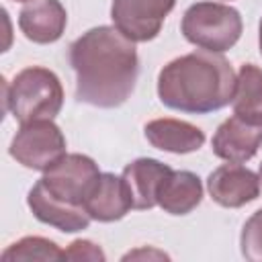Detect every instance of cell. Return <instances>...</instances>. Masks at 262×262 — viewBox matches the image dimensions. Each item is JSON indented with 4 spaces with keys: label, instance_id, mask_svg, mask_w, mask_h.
<instances>
[{
    "label": "cell",
    "instance_id": "15",
    "mask_svg": "<svg viewBox=\"0 0 262 262\" xmlns=\"http://www.w3.org/2000/svg\"><path fill=\"white\" fill-rule=\"evenodd\" d=\"M203 199V184L196 174L188 170L170 172L160 190H158V205L170 215H186L199 207Z\"/></svg>",
    "mask_w": 262,
    "mask_h": 262
},
{
    "label": "cell",
    "instance_id": "1",
    "mask_svg": "<svg viewBox=\"0 0 262 262\" xmlns=\"http://www.w3.org/2000/svg\"><path fill=\"white\" fill-rule=\"evenodd\" d=\"M76 72V98L80 102L115 108L133 92L139 72L135 41L117 27H94L70 47Z\"/></svg>",
    "mask_w": 262,
    "mask_h": 262
},
{
    "label": "cell",
    "instance_id": "20",
    "mask_svg": "<svg viewBox=\"0 0 262 262\" xmlns=\"http://www.w3.org/2000/svg\"><path fill=\"white\" fill-rule=\"evenodd\" d=\"M137 256H158V258H168L166 254H162V252H151V250H137V252H129V254H125V260H129V258H137Z\"/></svg>",
    "mask_w": 262,
    "mask_h": 262
},
{
    "label": "cell",
    "instance_id": "7",
    "mask_svg": "<svg viewBox=\"0 0 262 262\" xmlns=\"http://www.w3.org/2000/svg\"><path fill=\"white\" fill-rule=\"evenodd\" d=\"M174 2L176 0H113L111 18L131 41H151L158 37Z\"/></svg>",
    "mask_w": 262,
    "mask_h": 262
},
{
    "label": "cell",
    "instance_id": "21",
    "mask_svg": "<svg viewBox=\"0 0 262 262\" xmlns=\"http://www.w3.org/2000/svg\"><path fill=\"white\" fill-rule=\"evenodd\" d=\"M260 51H262V20H260Z\"/></svg>",
    "mask_w": 262,
    "mask_h": 262
},
{
    "label": "cell",
    "instance_id": "22",
    "mask_svg": "<svg viewBox=\"0 0 262 262\" xmlns=\"http://www.w3.org/2000/svg\"><path fill=\"white\" fill-rule=\"evenodd\" d=\"M258 178H260V184H262V164H260V172H258Z\"/></svg>",
    "mask_w": 262,
    "mask_h": 262
},
{
    "label": "cell",
    "instance_id": "5",
    "mask_svg": "<svg viewBox=\"0 0 262 262\" xmlns=\"http://www.w3.org/2000/svg\"><path fill=\"white\" fill-rule=\"evenodd\" d=\"M10 156L31 170H49L66 156V137L51 119L31 121L20 125L10 143Z\"/></svg>",
    "mask_w": 262,
    "mask_h": 262
},
{
    "label": "cell",
    "instance_id": "17",
    "mask_svg": "<svg viewBox=\"0 0 262 262\" xmlns=\"http://www.w3.org/2000/svg\"><path fill=\"white\" fill-rule=\"evenodd\" d=\"M63 250H59L51 239L45 237H23L8 246L2 254V262L10 260H61Z\"/></svg>",
    "mask_w": 262,
    "mask_h": 262
},
{
    "label": "cell",
    "instance_id": "11",
    "mask_svg": "<svg viewBox=\"0 0 262 262\" xmlns=\"http://www.w3.org/2000/svg\"><path fill=\"white\" fill-rule=\"evenodd\" d=\"M68 14L59 0H33L18 14L23 35L33 43H53L66 31Z\"/></svg>",
    "mask_w": 262,
    "mask_h": 262
},
{
    "label": "cell",
    "instance_id": "12",
    "mask_svg": "<svg viewBox=\"0 0 262 262\" xmlns=\"http://www.w3.org/2000/svg\"><path fill=\"white\" fill-rule=\"evenodd\" d=\"M170 172H172V168H168L166 164L151 160V158H139V160L127 164L121 178L127 186L133 209L156 207L158 205V190Z\"/></svg>",
    "mask_w": 262,
    "mask_h": 262
},
{
    "label": "cell",
    "instance_id": "10",
    "mask_svg": "<svg viewBox=\"0 0 262 262\" xmlns=\"http://www.w3.org/2000/svg\"><path fill=\"white\" fill-rule=\"evenodd\" d=\"M29 209L33 211V215L47 225H53L59 231L66 233H74V231H82L90 225V215L86 211V207H76V205H68L55 196H51L45 186L41 184V180L29 190L27 196Z\"/></svg>",
    "mask_w": 262,
    "mask_h": 262
},
{
    "label": "cell",
    "instance_id": "23",
    "mask_svg": "<svg viewBox=\"0 0 262 262\" xmlns=\"http://www.w3.org/2000/svg\"><path fill=\"white\" fill-rule=\"evenodd\" d=\"M16 2H27V0H16Z\"/></svg>",
    "mask_w": 262,
    "mask_h": 262
},
{
    "label": "cell",
    "instance_id": "18",
    "mask_svg": "<svg viewBox=\"0 0 262 262\" xmlns=\"http://www.w3.org/2000/svg\"><path fill=\"white\" fill-rule=\"evenodd\" d=\"M242 254L252 262H262V209L256 211L242 229Z\"/></svg>",
    "mask_w": 262,
    "mask_h": 262
},
{
    "label": "cell",
    "instance_id": "9",
    "mask_svg": "<svg viewBox=\"0 0 262 262\" xmlns=\"http://www.w3.org/2000/svg\"><path fill=\"white\" fill-rule=\"evenodd\" d=\"M262 145V125L250 123L237 115L219 125L213 135V154L227 162H248Z\"/></svg>",
    "mask_w": 262,
    "mask_h": 262
},
{
    "label": "cell",
    "instance_id": "13",
    "mask_svg": "<svg viewBox=\"0 0 262 262\" xmlns=\"http://www.w3.org/2000/svg\"><path fill=\"white\" fill-rule=\"evenodd\" d=\"M84 207L92 219L102 221V223L117 221L125 217L129 209H133L123 178L111 172H104V174L100 172L98 180L94 182L92 190L88 192L84 201Z\"/></svg>",
    "mask_w": 262,
    "mask_h": 262
},
{
    "label": "cell",
    "instance_id": "6",
    "mask_svg": "<svg viewBox=\"0 0 262 262\" xmlns=\"http://www.w3.org/2000/svg\"><path fill=\"white\" fill-rule=\"evenodd\" d=\"M98 176L100 170L92 158L82 154H66L49 170H45L41 184L51 196L68 205L84 207V201Z\"/></svg>",
    "mask_w": 262,
    "mask_h": 262
},
{
    "label": "cell",
    "instance_id": "19",
    "mask_svg": "<svg viewBox=\"0 0 262 262\" xmlns=\"http://www.w3.org/2000/svg\"><path fill=\"white\" fill-rule=\"evenodd\" d=\"M63 260H104V252L88 239H76L63 250Z\"/></svg>",
    "mask_w": 262,
    "mask_h": 262
},
{
    "label": "cell",
    "instance_id": "8",
    "mask_svg": "<svg viewBox=\"0 0 262 262\" xmlns=\"http://www.w3.org/2000/svg\"><path fill=\"white\" fill-rule=\"evenodd\" d=\"M207 188L211 199L229 209L244 207L246 203H252L260 194V178L246 166L237 162L223 164L215 168L209 174Z\"/></svg>",
    "mask_w": 262,
    "mask_h": 262
},
{
    "label": "cell",
    "instance_id": "14",
    "mask_svg": "<svg viewBox=\"0 0 262 262\" xmlns=\"http://www.w3.org/2000/svg\"><path fill=\"white\" fill-rule=\"evenodd\" d=\"M143 131L154 147L170 154H190L205 143V133L192 123L180 119H154Z\"/></svg>",
    "mask_w": 262,
    "mask_h": 262
},
{
    "label": "cell",
    "instance_id": "4",
    "mask_svg": "<svg viewBox=\"0 0 262 262\" xmlns=\"http://www.w3.org/2000/svg\"><path fill=\"white\" fill-rule=\"evenodd\" d=\"M180 31L188 43L221 53L237 43L242 35V16L227 4L196 2L184 12Z\"/></svg>",
    "mask_w": 262,
    "mask_h": 262
},
{
    "label": "cell",
    "instance_id": "3",
    "mask_svg": "<svg viewBox=\"0 0 262 262\" xmlns=\"http://www.w3.org/2000/svg\"><path fill=\"white\" fill-rule=\"evenodd\" d=\"M63 104V88L59 78L41 66L20 70L12 84L4 82V108L25 125L31 121L53 119Z\"/></svg>",
    "mask_w": 262,
    "mask_h": 262
},
{
    "label": "cell",
    "instance_id": "16",
    "mask_svg": "<svg viewBox=\"0 0 262 262\" xmlns=\"http://www.w3.org/2000/svg\"><path fill=\"white\" fill-rule=\"evenodd\" d=\"M233 115L262 125V70L254 63H244L237 74L233 94Z\"/></svg>",
    "mask_w": 262,
    "mask_h": 262
},
{
    "label": "cell",
    "instance_id": "2",
    "mask_svg": "<svg viewBox=\"0 0 262 262\" xmlns=\"http://www.w3.org/2000/svg\"><path fill=\"white\" fill-rule=\"evenodd\" d=\"M235 84L233 68L221 53L199 49L160 70L158 96L168 108L205 115L227 106L233 100Z\"/></svg>",
    "mask_w": 262,
    "mask_h": 262
}]
</instances>
